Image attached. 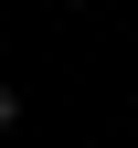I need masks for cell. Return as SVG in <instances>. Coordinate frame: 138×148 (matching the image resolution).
<instances>
[{
    "label": "cell",
    "mask_w": 138,
    "mask_h": 148,
    "mask_svg": "<svg viewBox=\"0 0 138 148\" xmlns=\"http://www.w3.org/2000/svg\"><path fill=\"white\" fill-rule=\"evenodd\" d=\"M0 127H21V85H0Z\"/></svg>",
    "instance_id": "6da1fadb"
}]
</instances>
